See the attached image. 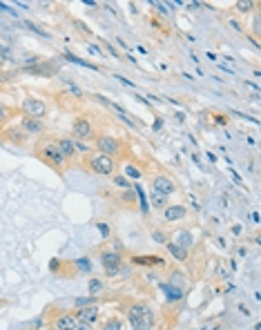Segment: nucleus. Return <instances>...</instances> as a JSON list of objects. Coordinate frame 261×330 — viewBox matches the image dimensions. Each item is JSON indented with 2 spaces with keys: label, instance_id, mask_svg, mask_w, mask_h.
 <instances>
[{
  "label": "nucleus",
  "instance_id": "f257e3e1",
  "mask_svg": "<svg viewBox=\"0 0 261 330\" xmlns=\"http://www.w3.org/2000/svg\"><path fill=\"white\" fill-rule=\"evenodd\" d=\"M36 156H38L45 165H49V168H54V170H63L65 163H67V161H65V156L60 154L58 143L52 141V138H43V141L38 143Z\"/></svg>",
  "mask_w": 261,
  "mask_h": 330
},
{
  "label": "nucleus",
  "instance_id": "f03ea898",
  "mask_svg": "<svg viewBox=\"0 0 261 330\" xmlns=\"http://www.w3.org/2000/svg\"><path fill=\"white\" fill-rule=\"evenodd\" d=\"M127 319L132 330H152L154 328V312L145 303H132L127 308Z\"/></svg>",
  "mask_w": 261,
  "mask_h": 330
},
{
  "label": "nucleus",
  "instance_id": "7ed1b4c3",
  "mask_svg": "<svg viewBox=\"0 0 261 330\" xmlns=\"http://www.w3.org/2000/svg\"><path fill=\"white\" fill-rule=\"evenodd\" d=\"M87 165L89 170H92L96 177H114V170H116V163H114V158L105 156V154H92V156L87 158Z\"/></svg>",
  "mask_w": 261,
  "mask_h": 330
},
{
  "label": "nucleus",
  "instance_id": "20e7f679",
  "mask_svg": "<svg viewBox=\"0 0 261 330\" xmlns=\"http://www.w3.org/2000/svg\"><path fill=\"white\" fill-rule=\"evenodd\" d=\"M100 266H103L107 277H116L120 268H123V257L118 252H114V250H103L100 252Z\"/></svg>",
  "mask_w": 261,
  "mask_h": 330
},
{
  "label": "nucleus",
  "instance_id": "39448f33",
  "mask_svg": "<svg viewBox=\"0 0 261 330\" xmlns=\"http://www.w3.org/2000/svg\"><path fill=\"white\" fill-rule=\"evenodd\" d=\"M96 149L100 154H105V156L114 158L120 154V149H123V145H120L118 138L109 136V134H98L96 136Z\"/></svg>",
  "mask_w": 261,
  "mask_h": 330
},
{
  "label": "nucleus",
  "instance_id": "423d86ee",
  "mask_svg": "<svg viewBox=\"0 0 261 330\" xmlns=\"http://www.w3.org/2000/svg\"><path fill=\"white\" fill-rule=\"evenodd\" d=\"M20 109H23L25 116L38 118V121H43V116L47 114V105H45V101H40V98H34V96L23 98V103H20Z\"/></svg>",
  "mask_w": 261,
  "mask_h": 330
},
{
  "label": "nucleus",
  "instance_id": "0eeeda50",
  "mask_svg": "<svg viewBox=\"0 0 261 330\" xmlns=\"http://www.w3.org/2000/svg\"><path fill=\"white\" fill-rule=\"evenodd\" d=\"M72 134L76 141H87V138L94 136V125L87 116H78L72 125Z\"/></svg>",
  "mask_w": 261,
  "mask_h": 330
},
{
  "label": "nucleus",
  "instance_id": "6e6552de",
  "mask_svg": "<svg viewBox=\"0 0 261 330\" xmlns=\"http://www.w3.org/2000/svg\"><path fill=\"white\" fill-rule=\"evenodd\" d=\"M152 192L159 194V197H165V199H168L170 194L177 192V183H174L170 177H163V174H159V177L152 179Z\"/></svg>",
  "mask_w": 261,
  "mask_h": 330
},
{
  "label": "nucleus",
  "instance_id": "1a4fd4ad",
  "mask_svg": "<svg viewBox=\"0 0 261 330\" xmlns=\"http://www.w3.org/2000/svg\"><path fill=\"white\" fill-rule=\"evenodd\" d=\"M76 321H83V323H94L98 319V306H85V308H78L74 312Z\"/></svg>",
  "mask_w": 261,
  "mask_h": 330
},
{
  "label": "nucleus",
  "instance_id": "9d476101",
  "mask_svg": "<svg viewBox=\"0 0 261 330\" xmlns=\"http://www.w3.org/2000/svg\"><path fill=\"white\" fill-rule=\"evenodd\" d=\"M20 129H23V132L29 136V134H43L45 125H43V121H38V118L23 116V121H20Z\"/></svg>",
  "mask_w": 261,
  "mask_h": 330
},
{
  "label": "nucleus",
  "instance_id": "9b49d317",
  "mask_svg": "<svg viewBox=\"0 0 261 330\" xmlns=\"http://www.w3.org/2000/svg\"><path fill=\"white\" fill-rule=\"evenodd\" d=\"M58 149H60V154H63L65 156V161H74V158H76V145H74V141L72 138H58Z\"/></svg>",
  "mask_w": 261,
  "mask_h": 330
},
{
  "label": "nucleus",
  "instance_id": "f8f14e48",
  "mask_svg": "<svg viewBox=\"0 0 261 330\" xmlns=\"http://www.w3.org/2000/svg\"><path fill=\"white\" fill-rule=\"evenodd\" d=\"M163 217H165V221L174 223V221H181V219L188 217V210H185L183 206H165Z\"/></svg>",
  "mask_w": 261,
  "mask_h": 330
},
{
  "label": "nucleus",
  "instance_id": "ddd939ff",
  "mask_svg": "<svg viewBox=\"0 0 261 330\" xmlns=\"http://www.w3.org/2000/svg\"><path fill=\"white\" fill-rule=\"evenodd\" d=\"M76 317H74L72 312H63L56 317V321H54V328L56 330H74L76 328Z\"/></svg>",
  "mask_w": 261,
  "mask_h": 330
},
{
  "label": "nucleus",
  "instance_id": "4468645a",
  "mask_svg": "<svg viewBox=\"0 0 261 330\" xmlns=\"http://www.w3.org/2000/svg\"><path fill=\"white\" fill-rule=\"evenodd\" d=\"M172 243H177V246H181V248L188 250V248L194 243V237H192V232H188V230H181V232L174 234V241H172Z\"/></svg>",
  "mask_w": 261,
  "mask_h": 330
},
{
  "label": "nucleus",
  "instance_id": "2eb2a0df",
  "mask_svg": "<svg viewBox=\"0 0 261 330\" xmlns=\"http://www.w3.org/2000/svg\"><path fill=\"white\" fill-rule=\"evenodd\" d=\"M168 252L172 254V257L177 259V261H188V250L181 248V246H177V243L168 241Z\"/></svg>",
  "mask_w": 261,
  "mask_h": 330
},
{
  "label": "nucleus",
  "instance_id": "dca6fc26",
  "mask_svg": "<svg viewBox=\"0 0 261 330\" xmlns=\"http://www.w3.org/2000/svg\"><path fill=\"white\" fill-rule=\"evenodd\" d=\"M132 263H137V266H163V259L161 257H134Z\"/></svg>",
  "mask_w": 261,
  "mask_h": 330
},
{
  "label": "nucleus",
  "instance_id": "f3484780",
  "mask_svg": "<svg viewBox=\"0 0 261 330\" xmlns=\"http://www.w3.org/2000/svg\"><path fill=\"white\" fill-rule=\"evenodd\" d=\"M5 134H7V138L14 143H25V138H27V134H25L20 127H9Z\"/></svg>",
  "mask_w": 261,
  "mask_h": 330
},
{
  "label": "nucleus",
  "instance_id": "a211bd4d",
  "mask_svg": "<svg viewBox=\"0 0 261 330\" xmlns=\"http://www.w3.org/2000/svg\"><path fill=\"white\" fill-rule=\"evenodd\" d=\"M163 292H165V299H168V301H179V299L183 297L181 288H174V286H163Z\"/></svg>",
  "mask_w": 261,
  "mask_h": 330
},
{
  "label": "nucleus",
  "instance_id": "6ab92c4d",
  "mask_svg": "<svg viewBox=\"0 0 261 330\" xmlns=\"http://www.w3.org/2000/svg\"><path fill=\"white\" fill-rule=\"evenodd\" d=\"M12 118H14V109L0 103V127H3V125H7Z\"/></svg>",
  "mask_w": 261,
  "mask_h": 330
},
{
  "label": "nucleus",
  "instance_id": "aec40b11",
  "mask_svg": "<svg viewBox=\"0 0 261 330\" xmlns=\"http://www.w3.org/2000/svg\"><path fill=\"white\" fill-rule=\"evenodd\" d=\"M103 281H100V279H89V283H87V290H89V294H92V297H96V294H100L103 292Z\"/></svg>",
  "mask_w": 261,
  "mask_h": 330
},
{
  "label": "nucleus",
  "instance_id": "412c9836",
  "mask_svg": "<svg viewBox=\"0 0 261 330\" xmlns=\"http://www.w3.org/2000/svg\"><path fill=\"white\" fill-rule=\"evenodd\" d=\"M100 330H123V321H120L118 317H112V319H107V321H103V328Z\"/></svg>",
  "mask_w": 261,
  "mask_h": 330
},
{
  "label": "nucleus",
  "instance_id": "4be33fe9",
  "mask_svg": "<svg viewBox=\"0 0 261 330\" xmlns=\"http://www.w3.org/2000/svg\"><path fill=\"white\" fill-rule=\"evenodd\" d=\"M76 308H85V306H96V297H92V294H89V297H78L76 301Z\"/></svg>",
  "mask_w": 261,
  "mask_h": 330
},
{
  "label": "nucleus",
  "instance_id": "5701e85b",
  "mask_svg": "<svg viewBox=\"0 0 261 330\" xmlns=\"http://www.w3.org/2000/svg\"><path fill=\"white\" fill-rule=\"evenodd\" d=\"M234 7H237V12H241V14H250L254 9V3H250V0H245V3L243 0H239Z\"/></svg>",
  "mask_w": 261,
  "mask_h": 330
},
{
  "label": "nucleus",
  "instance_id": "b1692460",
  "mask_svg": "<svg viewBox=\"0 0 261 330\" xmlns=\"http://www.w3.org/2000/svg\"><path fill=\"white\" fill-rule=\"evenodd\" d=\"M65 58H67V61H72V63H76V65H80V67H92V69H94V65H89V63L80 61V58H76V56H74V54H69V52H65Z\"/></svg>",
  "mask_w": 261,
  "mask_h": 330
},
{
  "label": "nucleus",
  "instance_id": "393cba45",
  "mask_svg": "<svg viewBox=\"0 0 261 330\" xmlns=\"http://www.w3.org/2000/svg\"><path fill=\"white\" fill-rule=\"evenodd\" d=\"M165 206V197H159V194L152 192V208H163Z\"/></svg>",
  "mask_w": 261,
  "mask_h": 330
},
{
  "label": "nucleus",
  "instance_id": "a878e982",
  "mask_svg": "<svg viewBox=\"0 0 261 330\" xmlns=\"http://www.w3.org/2000/svg\"><path fill=\"white\" fill-rule=\"evenodd\" d=\"M114 183H116L120 190H127L129 188V183H127V179H125V177H114Z\"/></svg>",
  "mask_w": 261,
  "mask_h": 330
},
{
  "label": "nucleus",
  "instance_id": "bb28decb",
  "mask_svg": "<svg viewBox=\"0 0 261 330\" xmlns=\"http://www.w3.org/2000/svg\"><path fill=\"white\" fill-rule=\"evenodd\" d=\"M76 266H78V270H85V272H87V270H89V259H87V257L78 259V261H76Z\"/></svg>",
  "mask_w": 261,
  "mask_h": 330
},
{
  "label": "nucleus",
  "instance_id": "cd10ccee",
  "mask_svg": "<svg viewBox=\"0 0 261 330\" xmlns=\"http://www.w3.org/2000/svg\"><path fill=\"white\" fill-rule=\"evenodd\" d=\"M125 170H127V177H132V179H141V172H139L137 168H134V165H127Z\"/></svg>",
  "mask_w": 261,
  "mask_h": 330
},
{
  "label": "nucleus",
  "instance_id": "c85d7f7f",
  "mask_svg": "<svg viewBox=\"0 0 261 330\" xmlns=\"http://www.w3.org/2000/svg\"><path fill=\"white\" fill-rule=\"evenodd\" d=\"M152 239H154L157 243H168V241H165V234H163V232H154Z\"/></svg>",
  "mask_w": 261,
  "mask_h": 330
},
{
  "label": "nucleus",
  "instance_id": "c756f323",
  "mask_svg": "<svg viewBox=\"0 0 261 330\" xmlns=\"http://www.w3.org/2000/svg\"><path fill=\"white\" fill-rule=\"evenodd\" d=\"M98 230H100L103 237H109V226H107V223H98Z\"/></svg>",
  "mask_w": 261,
  "mask_h": 330
},
{
  "label": "nucleus",
  "instance_id": "7c9ffc66",
  "mask_svg": "<svg viewBox=\"0 0 261 330\" xmlns=\"http://www.w3.org/2000/svg\"><path fill=\"white\" fill-rule=\"evenodd\" d=\"M74 330H94V328H92V323H83V321H78Z\"/></svg>",
  "mask_w": 261,
  "mask_h": 330
},
{
  "label": "nucleus",
  "instance_id": "2f4dec72",
  "mask_svg": "<svg viewBox=\"0 0 261 330\" xmlns=\"http://www.w3.org/2000/svg\"><path fill=\"white\" fill-rule=\"evenodd\" d=\"M154 7H157L159 12L163 14V16H168V9H165V5H163V3H154Z\"/></svg>",
  "mask_w": 261,
  "mask_h": 330
},
{
  "label": "nucleus",
  "instance_id": "473e14b6",
  "mask_svg": "<svg viewBox=\"0 0 261 330\" xmlns=\"http://www.w3.org/2000/svg\"><path fill=\"white\" fill-rule=\"evenodd\" d=\"M0 12H12V9H9L7 5H3V3H0Z\"/></svg>",
  "mask_w": 261,
  "mask_h": 330
},
{
  "label": "nucleus",
  "instance_id": "72a5a7b5",
  "mask_svg": "<svg viewBox=\"0 0 261 330\" xmlns=\"http://www.w3.org/2000/svg\"><path fill=\"white\" fill-rule=\"evenodd\" d=\"M45 330H56V328H54V326H52V328H45Z\"/></svg>",
  "mask_w": 261,
  "mask_h": 330
}]
</instances>
